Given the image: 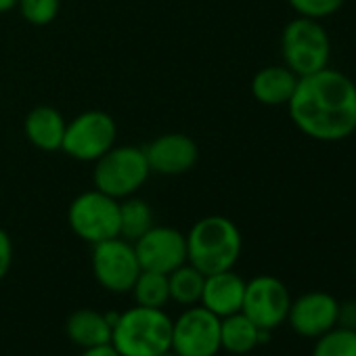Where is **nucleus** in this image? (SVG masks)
Segmentation results:
<instances>
[{
  "label": "nucleus",
  "instance_id": "f257e3e1",
  "mask_svg": "<svg viewBox=\"0 0 356 356\" xmlns=\"http://www.w3.org/2000/svg\"><path fill=\"white\" fill-rule=\"evenodd\" d=\"M300 132L321 143H337L356 132V84L337 70L298 78L287 103Z\"/></svg>",
  "mask_w": 356,
  "mask_h": 356
},
{
  "label": "nucleus",
  "instance_id": "f03ea898",
  "mask_svg": "<svg viewBox=\"0 0 356 356\" xmlns=\"http://www.w3.org/2000/svg\"><path fill=\"white\" fill-rule=\"evenodd\" d=\"M243 250L241 231L227 216H206L187 235V262L204 275L231 270Z\"/></svg>",
  "mask_w": 356,
  "mask_h": 356
},
{
  "label": "nucleus",
  "instance_id": "7ed1b4c3",
  "mask_svg": "<svg viewBox=\"0 0 356 356\" xmlns=\"http://www.w3.org/2000/svg\"><path fill=\"white\" fill-rule=\"evenodd\" d=\"M172 318L163 308L132 306L111 327V346L120 356H157L170 350Z\"/></svg>",
  "mask_w": 356,
  "mask_h": 356
},
{
  "label": "nucleus",
  "instance_id": "20e7f679",
  "mask_svg": "<svg viewBox=\"0 0 356 356\" xmlns=\"http://www.w3.org/2000/svg\"><path fill=\"white\" fill-rule=\"evenodd\" d=\"M149 174L151 168L143 149L132 145H113L95 161L92 183L97 191L120 202L134 195L145 185Z\"/></svg>",
  "mask_w": 356,
  "mask_h": 356
},
{
  "label": "nucleus",
  "instance_id": "39448f33",
  "mask_svg": "<svg viewBox=\"0 0 356 356\" xmlns=\"http://www.w3.org/2000/svg\"><path fill=\"white\" fill-rule=\"evenodd\" d=\"M281 53L285 67H289L298 78H304L329 65L331 40L316 19L298 17L283 30Z\"/></svg>",
  "mask_w": 356,
  "mask_h": 356
},
{
  "label": "nucleus",
  "instance_id": "423d86ee",
  "mask_svg": "<svg viewBox=\"0 0 356 356\" xmlns=\"http://www.w3.org/2000/svg\"><path fill=\"white\" fill-rule=\"evenodd\" d=\"M70 229L88 243L120 237V202L92 189L78 195L67 210Z\"/></svg>",
  "mask_w": 356,
  "mask_h": 356
},
{
  "label": "nucleus",
  "instance_id": "0eeeda50",
  "mask_svg": "<svg viewBox=\"0 0 356 356\" xmlns=\"http://www.w3.org/2000/svg\"><path fill=\"white\" fill-rule=\"evenodd\" d=\"M178 356H216L220 348V318L202 304L187 306L172 318V343Z\"/></svg>",
  "mask_w": 356,
  "mask_h": 356
},
{
  "label": "nucleus",
  "instance_id": "6e6552de",
  "mask_svg": "<svg viewBox=\"0 0 356 356\" xmlns=\"http://www.w3.org/2000/svg\"><path fill=\"white\" fill-rule=\"evenodd\" d=\"M118 126L105 111H84L67 122L61 151L78 161H97L115 145Z\"/></svg>",
  "mask_w": 356,
  "mask_h": 356
},
{
  "label": "nucleus",
  "instance_id": "1a4fd4ad",
  "mask_svg": "<svg viewBox=\"0 0 356 356\" xmlns=\"http://www.w3.org/2000/svg\"><path fill=\"white\" fill-rule=\"evenodd\" d=\"M140 270L143 268L130 241L113 237L92 245V275L103 289L130 293Z\"/></svg>",
  "mask_w": 356,
  "mask_h": 356
},
{
  "label": "nucleus",
  "instance_id": "9d476101",
  "mask_svg": "<svg viewBox=\"0 0 356 356\" xmlns=\"http://www.w3.org/2000/svg\"><path fill=\"white\" fill-rule=\"evenodd\" d=\"M291 293L287 285L273 275H258L245 281V296L241 312L250 316L260 329H277L287 321Z\"/></svg>",
  "mask_w": 356,
  "mask_h": 356
},
{
  "label": "nucleus",
  "instance_id": "9b49d317",
  "mask_svg": "<svg viewBox=\"0 0 356 356\" xmlns=\"http://www.w3.org/2000/svg\"><path fill=\"white\" fill-rule=\"evenodd\" d=\"M132 245L143 270L170 275L187 262V235H183L174 227L153 225Z\"/></svg>",
  "mask_w": 356,
  "mask_h": 356
},
{
  "label": "nucleus",
  "instance_id": "f8f14e48",
  "mask_svg": "<svg viewBox=\"0 0 356 356\" xmlns=\"http://www.w3.org/2000/svg\"><path fill=\"white\" fill-rule=\"evenodd\" d=\"M287 323L298 335L316 339L335 327L337 300L327 291H306L300 298L291 300Z\"/></svg>",
  "mask_w": 356,
  "mask_h": 356
},
{
  "label": "nucleus",
  "instance_id": "ddd939ff",
  "mask_svg": "<svg viewBox=\"0 0 356 356\" xmlns=\"http://www.w3.org/2000/svg\"><path fill=\"white\" fill-rule=\"evenodd\" d=\"M151 172L161 176H178L189 172L200 159L197 143L181 132H170L153 138L145 149Z\"/></svg>",
  "mask_w": 356,
  "mask_h": 356
},
{
  "label": "nucleus",
  "instance_id": "4468645a",
  "mask_svg": "<svg viewBox=\"0 0 356 356\" xmlns=\"http://www.w3.org/2000/svg\"><path fill=\"white\" fill-rule=\"evenodd\" d=\"M243 296H245V281L231 268V270L206 275L200 304L208 308L212 314H216L218 318H225L229 314L241 312Z\"/></svg>",
  "mask_w": 356,
  "mask_h": 356
},
{
  "label": "nucleus",
  "instance_id": "2eb2a0df",
  "mask_svg": "<svg viewBox=\"0 0 356 356\" xmlns=\"http://www.w3.org/2000/svg\"><path fill=\"white\" fill-rule=\"evenodd\" d=\"M65 128V118L55 107L49 105L34 107L24 122L28 140L40 151H59L63 145Z\"/></svg>",
  "mask_w": 356,
  "mask_h": 356
},
{
  "label": "nucleus",
  "instance_id": "dca6fc26",
  "mask_svg": "<svg viewBox=\"0 0 356 356\" xmlns=\"http://www.w3.org/2000/svg\"><path fill=\"white\" fill-rule=\"evenodd\" d=\"M298 84V76L285 65H268L252 80V95L258 103L277 107L287 105Z\"/></svg>",
  "mask_w": 356,
  "mask_h": 356
},
{
  "label": "nucleus",
  "instance_id": "f3484780",
  "mask_svg": "<svg viewBox=\"0 0 356 356\" xmlns=\"http://www.w3.org/2000/svg\"><path fill=\"white\" fill-rule=\"evenodd\" d=\"M65 333L82 350L111 343V325L105 312L92 308H80L72 312L70 318L65 321Z\"/></svg>",
  "mask_w": 356,
  "mask_h": 356
},
{
  "label": "nucleus",
  "instance_id": "a211bd4d",
  "mask_svg": "<svg viewBox=\"0 0 356 356\" xmlns=\"http://www.w3.org/2000/svg\"><path fill=\"white\" fill-rule=\"evenodd\" d=\"M260 346V327L243 312L220 318V348L229 354H250Z\"/></svg>",
  "mask_w": 356,
  "mask_h": 356
},
{
  "label": "nucleus",
  "instance_id": "6ab92c4d",
  "mask_svg": "<svg viewBox=\"0 0 356 356\" xmlns=\"http://www.w3.org/2000/svg\"><path fill=\"white\" fill-rule=\"evenodd\" d=\"M204 281H206V275L202 270H197L193 264L185 262L183 266H178L176 270H172L168 275L170 300L185 306V308L200 304L202 291H204Z\"/></svg>",
  "mask_w": 356,
  "mask_h": 356
},
{
  "label": "nucleus",
  "instance_id": "aec40b11",
  "mask_svg": "<svg viewBox=\"0 0 356 356\" xmlns=\"http://www.w3.org/2000/svg\"><path fill=\"white\" fill-rule=\"evenodd\" d=\"M153 227V212L145 200L126 197L120 202V237L134 243Z\"/></svg>",
  "mask_w": 356,
  "mask_h": 356
},
{
  "label": "nucleus",
  "instance_id": "412c9836",
  "mask_svg": "<svg viewBox=\"0 0 356 356\" xmlns=\"http://www.w3.org/2000/svg\"><path fill=\"white\" fill-rule=\"evenodd\" d=\"M134 304L145 308H165L170 302V283L168 275L155 270H140L132 289H130Z\"/></svg>",
  "mask_w": 356,
  "mask_h": 356
},
{
  "label": "nucleus",
  "instance_id": "4be33fe9",
  "mask_svg": "<svg viewBox=\"0 0 356 356\" xmlns=\"http://www.w3.org/2000/svg\"><path fill=\"white\" fill-rule=\"evenodd\" d=\"M312 356H356V331L343 327L329 329L316 337Z\"/></svg>",
  "mask_w": 356,
  "mask_h": 356
},
{
  "label": "nucleus",
  "instance_id": "5701e85b",
  "mask_svg": "<svg viewBox=\"0 0 356 356\" xmlns=\"http://www.w3.org/2000/svg\"><path fill=\"white\" fill-rule=\"evenodd\" d=\"M24 19L32 26H49L57 19L61 0H17Z\"/></svg>",
  "mask_w": 356,
  "mask_h": 356
},
{
  "label": "nucleus",
  "instance_id": "b1692460",
  "mask_svg": "<svg viewBox=\"0 0 356 356\" xmlns=\"http://www.w3.org/2000/svg\"><path fill=\"white\" fill-rule=\"evenodd\" d=\"M287 3L300 17L318 22L337 13L343 5V0H287Z\"/></svg>",
  "mask_w": 356,
  "mask_h": 356
},
{
  "label": "nucleus",
  "instance_id": "393cba45",
  "mask_svg": "<svg viewBox=\"0 0 356 356\" xmlns=\"http://www.w3.org/2000/svg\"><path fill=\"white\" fill-rule=\"evenodd\" d=\"M13 264V241L5 229H0V281H3Z\"/></svg>",
  "mask_w": 356,
  "mask_h": 356
},
{
  "label": "nucleus",
  "instance_id": "a878e982",
  "mask_svg": "<svg viewBox=\"0 0 356 356\" xmlns=\"http://www.w3.org/2000/svg\"><path fill=\"white\" fill-rule=\"evenodd\" d=\"M335 327L356 331V300L337 302V323Z\"/></svg>",
  "mask_w": 356,
  "mask_h": 356
},
{
  "label": "nucleus",
  "instance_id": "bb28decb",
  "mask_svg": "<svg viewBox=\"0 0 356 356\" xmlns=\"http://www.w3.org/2000/svg\"><path fill=\"white\" fill-rule=\"evenodd\" d=\"M80 356H120V352L111 343H103V346H95V348H84L80 352Z\"/></svg>",
  "mask_w": 356,
  "mask_h": 356
},
{
  "label": "nucleus",
  "instance_id": "cd10ccee",
  "mask_svg": "<svg viewBox=\"0 0 356 356\" xmlns=\"http://www.w3.org/2000/svg\"><path fill=\"white\" fill-rule=\"evenodd\" d=\"M17 7V0H0V13H7Z\"/></svg>",
  "mask_w": 356,
  "mask_h": 356
},
{
  "label": "nucleus",
  "instance_id": "c85d7f7f",
  "mask_svg": "<svg viewBox=\"0 0 356 356\" xmlns=\"http://www.w3.org/2000/svg\"><path fill=\"white\" fill-rule=\"evenodd\" d=\"M157 356H178L174 350H165V352H161V354H157Z\"/></svg>",
  "mask_w": 356,
  "mask_h": 356
}]
</instances>
